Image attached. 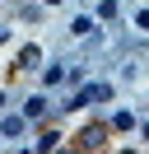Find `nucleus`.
I'll return each mask as SVG.
<instances>
[{
  "label": "nucleus",
  "instance_id": "obj_1",
  "mask_svg": "<svg viewBox=\"0 0 149 154\" xmlns=\"http://www.w3.org/2000/svg\"><path fill=\"white\" fill-rule=\"evenodd\" d=\"M102 98H112V89H107V84H89L79 98H70V107H79V103H102Z\"/></svg>",
  "mask_w": 149,
  "mask_h": 154
},
{
  "label": "nucleus",
  "instance_id": "obj_2",
  "mask_svg": "<svg viewBox=\"0 0 149 154\" xmlns=\"http://www.w3.org/2000/svg\"><path fill=\"white\" fill-rule=\"evenodd\" d=\"M0 131H5V135H23V117H5Z\"/></svg>",
  "mask_w": 149,
  "mask_h": 154
},
{
  "label": "nucleus",
  "instance_id": "obj_3",
  "mask_svg": "<svg viewBox=\"0 0 149 154\" xmlns=\"http://www.w3.org/2000/svg\"><path fill=\"white\" fill-rule=\"evenodd\" d=\"M47 112V103H42V98H28V107H23V117H42Z\"/></svg>",
  "mask_w": 149,
  "mask_h": 154
},
{
  "label": "nucleus",
  "instance_id": "obj_4",
  "mask_svg": "<svg viewBox=\"0 0 149 154\" xmlns=\"http://www.w3.org/2000/svg\"><path fill=\"white\" fill-rule=\"evenodd\" d=\"M112 126H117V131H130V126H135V117H130V112H117V122H112Z\"/></svg>",
  "mask_w": 149,
  "mask_h": 154
},
{
  "label": "nucleus",
  "instance_id": "obj_5",
  "mask_svg": "<svg viewBox=\"0 0 149 154\" xmlns=\"http://www.w3.org/2000/svg\"><path fill=\"white\" fill-rule=\"evenodd\" d=\"M144 140H149V122H144Z\"/></svg>",
  "mask_w": 149,
  "mask_h": 154
},
{
  "label": "nucleus",
  "instance_id": "obj_6",
  "mask_svg": "<svg viewBox=\"0 0 149 154\" xmlns=\"http://www.w3.org/2000/svg\"><path fill=\"white\" fill-rule=\"evenodd\" d=\"M0 107H5V94H0Z\"/></svg>",
  "mask_w": 149,
  "mask_h": 154
}]
</instances>
